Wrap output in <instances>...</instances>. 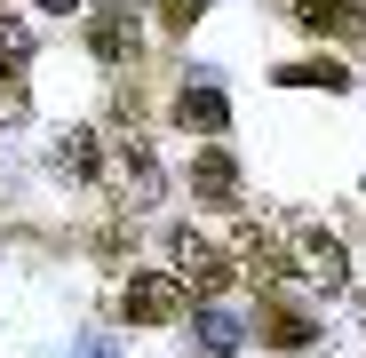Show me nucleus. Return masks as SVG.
<instances>
[{"instance_id":"14","label":"nucleus","mask_w":366,"mask_h":358,"mask_svg":"<svg viewBox=\"0 0 366 358\" xmlns=\"http://www.w3.org/2000/svg\"><path fill=\"white\" fill-rule=\"evenodd\" d=\"M0 72H24V32L0 24Z\"/></svg>"},{"instance_id":"7","label":"nucleus","mask_w":366,"mask_h":358,"mask_svg":"<svg viewBox=\"0 0 366 358\" xmlns=\"http://www.w3.org/2000/svg\"><path fill=\"white\" fill-rule=\"evenodd\" d=\"M192 192H199L207 207H231V192H239V167H231V151H199V159H192Z\"/></svg>"},{"instance_id":"3","label":"nucleus","mask_w":366,"mask_h":358,"mask_svg":"<svg viewBox=\"0 0 366 358\" xmlns=\"http://www.w3.org/2000/svg\"><path fill=\"white\" fill-rule=\"evenodd\" d=\"M167 247H175V263H167V271L183 279V294H223V287L239 279V263H231V255L215 247L207 231H192V223H183V231L167 239Z\"/></svg>"},{"instance_id":"8","label":"nucleus","mask_w":366,"mask_h":358,"mask_svg":"<svg viewBox=\"0 0 366 358\" xmlns=\"http://www.w3.org/2000/svg\"><path fill=\"white\" fill-rule=\"evenodd\" d=\"M295 24L302 32H358V0H295Z\"/></svg>"},{"instance_id":"6","label":"nucleus","mask_w":366,"mask_h":358,"mask_svg":"<svg viewBox=\"0 0 366 358\" xmlns=\"http://www.w3.org/2000/svg\"><path fill=\"white\" fill-rule=\"evenodd\" d=\"M88 48L104 56V64H128V56H136V16L119 9V0H112V9H96V24H88Z\"/></svg>"},{"instance_id":"12","label":"nucleus","mask_w":366,"mask_h":358,"mask_svg":"<svg viewBox=\"0 0 366 358\" xmlns=\"http://www.w3.org/2000/svg\"><path fill=\"white\" fill-rule=\"evenodd\" d=\"M56 159H64L80 184H96V136H88V128H80V136H64V151H56Z\"/></svg>"},{"instance_id":"5","label":"nucleus","mask_w":366,"mask_h":358,"mask_svg":"<svg viewBox=\"0 0 366 358\" xmlns=\"http://www.w3.org/2000/svg\"><path fill=\"white\" fill-rule=\"evenodd\" d=\"M119 199H128V207H152L159 199V167H152L144 136H119Z\"/></svg>"},{"instance_id":"11","label":"nucleus","mask_w":366,"mask_h":358,"mask_svg":"<svg viewBox=\"0 0 366 358\" xmlns=\"http://www.w3.org/2000/svg\"><path fill=\"white\" fill-rule=\"evenodd\" d=\"M279 80H287V88H350V72H342V64H287Z\"/></svg>"},{"instance_id":"10","label":"nucleus","mask_w":366,"mask_h":358,"mask_svg":"<svg viewBox=\"0 0 366 358\" xmlns=\"http://www.w3.org/2000/svg\"><path fill=\"white\" fill-rule=\"evenodd\" d=\"M175 119H183V128H199V136H223V96H215V88H183Z\"/></svg>"},{"instance_id":"2","label":"nucleus","mask_w":366,"mask_h":358,"mask_svg":"<svg viewBox=\"0 0 366 358\" xmlns=\"http://www.w3.org/2000/svg\"><path fill=\"white\" fill-rule=\"evenodd\" d=\"M183 311H192V294H183L175 271H136L128 287H119V319L128 327H175Z\"/></svg>"},{"instance_id":"16","label":"nucleus","mask_w":366,"mask_h":358,"mask_svg":"<svg viewBox=\"0 0 366 358\" xmlns=\"http://www.w3.org/2000/svg\"><path fill=\"white\" fill-rule=\"evenodd\" d=\"M358 48H366V24H358Z\"/></svg>"},{"instance_id":"13","label":"nucleus","mask_w":366,"mask_h":358,"mask_svg":"<svg viewBox=\"0 0 366 358\" xmlns=\"http://www.w3.org/2000/svg\"><path fill=\"white\" fill-rule=\"evenodd\" d=\"M199 16H207V0H159V24L167 32H192Z\"/></svg>"},{"instance_id":"1","label":"nucleus","mask_w":366,"mask_h":358,"mask_svg":"<svg viewBox=\"0 0 366 358\" xmlns=\"http://www.w3.org/2000/svg\"><path fill=\"white\" fill-rule=\"evenodd\" d=\"M287 279L302 287H350V255H342V239L327 223H287Z\"/></svg>"},{"instance_id":"4","label":"nucleus","mask_w":366,"mask_h":358,"mask_svg":"<svg viewBox=\"0 0 366 358\" xmlns=\"http://www.w3.org/2000/svg\"><path fill=\"white\" fill-rule=\"evenodd\" d=\"M231 263H239V279H255V287L287 279V231H271V223H239Z\"/></svg>"},{"instance_id":"15","label":"nucleus","mask_w":366,"mask_h":358,"mask_svg":"<svg viewBox=\"0 0 366 358\" xmlns=\"http://www.w3.org/2000/svg\"><path fill=\"white\" fill-rule=\"evenodd\" d=\"M40 9H80V0H40Z\"/></svg>"},{"instance_id":"9","label":"nucleus","mask_w":366,"mask_h":358,"mask_svg":"<svg viewBox=\"0 0 366 358\" xmlns=\"http://www.w3.org/2000/svg\"><path fill=\"white\" fill-rule=\"evenodd\" d=\"M311 334H319V327L302 319V311H287V303H271V311H263V342H271V350H302Z\"/></svg>"}]
</instances>
